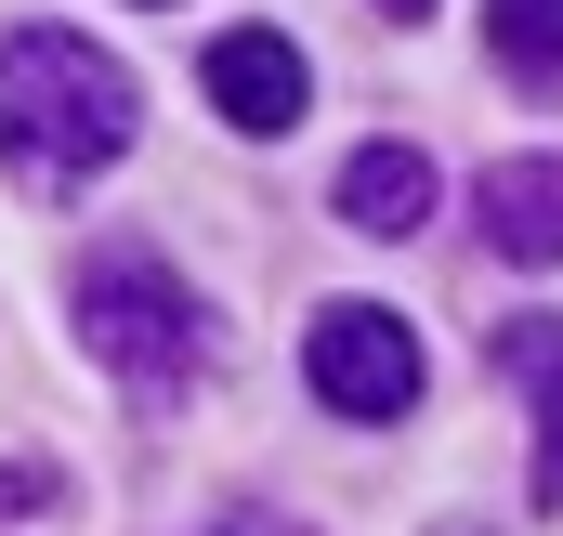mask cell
<instances>
[{"instance_id":"6da1fadb","label":"cell","mask_w":563,"mask_h":536,"mask_svg":"<svg viewBox=\"0 0 563 536\" xmlns=\"http://www.w3.org/2000/svg\"><path fill=\"white\" fill-rule=\"evenodd\" d=\"M144 92L106 40H66V26H13L0 40V170L26 197H66L92 183L106 157H132Z\"/></svg>"},{"instance_id":"7a4b0ae2","label":"cell","mask_w":563,"mask_h":536,"mask_svg":"<svg viewBox=\"0 0 563 536\" xmlns=\"http://www.w3.org/2000/svg\"><path fill=\"white\" fill-rule=\"evenodd\" d=\"M66 314H79V340L119 380H144V393H170L197 367V301H184V275L157 263V249H92L79 288H66Z\"/></svg>"},{"instance_id":"3957f363","label":"cell","mask_w":563,"mask_h":536,"mask_svg":"<svg viewBox=\"0 0 563 536\" xmlns=\"http://www.w3.org/2000/svg\"><path fill=\"white\" fill-rule=\"evenodd\" d=\"M301 380H314V405H341V418H407L420 405V340L380 301H328L301 327Z\"/></svg>"},{"instance_id":"277c9868","label":"cell","mask_w":563,"mask_h":536,"mask_svg":"<svg viewBox=\"0 0 563 536\" xmlns=\"http://www.w3.org/2000/svg\"><path fill=\"white\" fill-rule=\"evenodd\" d=\"M197 92H210L236 132H288V119L314 105V66H301V40H276V26H223L210 66H197Z\"/></svg>"},{"instance_id":"5b68a950","label":"cell","mask_w":563,"mask_h":536,"mask_svg":"<svg viewBox=\"0 0 563 536\" xmlns=\"http://www.w3.org/2000/svg\"><path fill=\"white\" fill-rule=\"evenodd\" d=\"M472 210H485V249L525 275L563 263V157H498L485 183H472Z\"/></svg>"},{"instance_id":"8992f818","label":"cell","mask_w":563,"mask_h":536,"mask_svg":"<svg viewBox=\"0 0 563 536\" xmlns=\"http://www.w3.org/2000/svg\"><path fill=\"white\" fill-rule=\"evenodd\" d=\"M341 223L354 236H420L432 223V157L420 144H354L341 157Z\"/></svg>"},{"instance_id":"52a82bcc","label":"cell","mask_w":563,"mask_h":536,"mask_svg":"<svg viewBox=\"0 0 563 536\" xmlns=\"http://www.w3.org/2000/svg\"><path fill=\"white\" fill-rule=\"evenodd\" d=\"M498 367L538 380V498L563 511V314H511L498 327Z\"/></svg>"},{"instance_id":"ba28073f","label":"cell","mask_w":563,"mask_h":536,"mask_svg":"<svg viewBox=\"0 0 563 536\" xmlns=\"http://www.w3.org/2000/svg\"><path fill=\"white\" fill-rule=\"evenodd\" d=\"M485 53L511 79H563V0H485Z\"/></svg>"},{"instance_id":"9c48e42d","label":"cell","mask_w":563,"mask_h":536,"mask_svg":"<svg viewBox=\"0 0 563 536\" xmlns=\"http://www.w3.org/2000/svg\"><path fill=\"white\" fill-rule=\"evenodd\" d=\"M380 13H432V0H380Z\"/></svg>"},{"instance_id":"30bf717a","label":"cell","mask_w":563,"mask_h":536,"mask_svg":"<svg viewBox=\"0 0 563 536\" xmlns=\"http://www.w3.org/2000/svg\"><path fill=\"white\" fill-rule=\"evenodd\" d=\"M432 536H485V524H432Z\"/></svg>"}]
</instances>
